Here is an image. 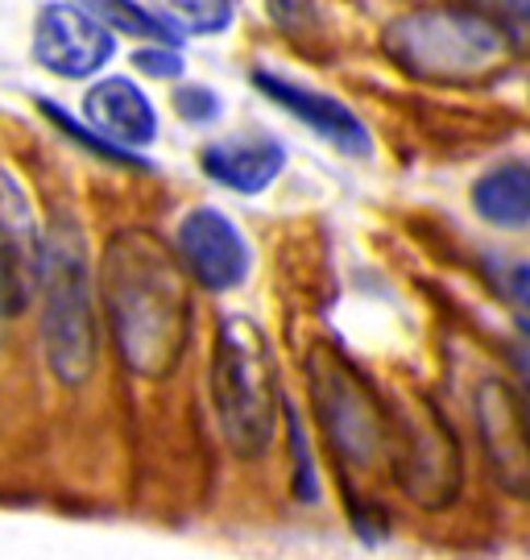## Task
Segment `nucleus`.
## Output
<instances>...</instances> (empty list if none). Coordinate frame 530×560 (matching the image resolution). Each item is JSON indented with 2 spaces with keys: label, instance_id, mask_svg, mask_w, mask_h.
Listing matches in <instances>:
<instances>
[{
  "label": "nucleus",
  "instance_id": "f257e3e1",
  "mask_svg": "<svg viewBox=\"0 0 530 560\" xmlns=\"http://www.w3.org/2000/svg\"><path fill=\"white\" fill-rule=\"evenodd\" d=\"M196 282L175 245L145 224H120L99 245L96 295L117 361L141 382H166L196 340Z\"/></svg>",
  "mask_w": 530,
  "mask_h": 560
},
{
  "label": "nucleus",
  "instance_id": "f03ea898",
  "mask_svg": "<svg viewBox=\"0 0 530 560\" xmlns=\"http://www.w3.org/2000/svg\"><path fill=\"white\" fill-rule=\"evenodd\" d=\"M381 55L393 71L435 88H469L506 71L518 55V30L497 9L464 0H427L381 25Z\"/></svg>",
  "mask_w": 530,
  "mask_h": 560
},
{
  "label": "nucleus",
  "instance_id": "7ed1b4c3",
  "mask_svg": "<svg viewBox=\"0 0 530 560\" xmlns=\"http://www.w3.org/2000/svg\"><path fill=\"white\" fill-rule=\"evenodd\" d=\"M38 337L46 370L59 386L79 390L99 365L96 258L71 208H55L42 224L38 261Z\"/></svg>",
  "mask_w": 530,
  "mask_h": 560
},
{
  "label": "nucleus",
  "instance_id": "20e7f679",
  "mask_svg": "<svg viewBox=\"0 0 530 560\" xmlns=\"http://www.w3.org/2000/svg\"><path fill=\"white\" fill-rule=\"evenodd\" d=\"M212 411L236 460H261L282 432V374L266 328L245 312H224L208 365Z\"/></svg>",
  "mask_w": 530,
  "mask_h": 560
},
{
  "label": "nucleus",
  "instance_id": "39448f33",
  "mask_svg": "<svg viewBox=\"0 0 530 560\" xmlns=\"http://www.w3.org/2000/svg\"><path fill=\"white\" fill-rule=\"evenodd\" d=\"M303 382L315 428L340 469H377L390 460L393 407L361 361L332 340H315L303 358Z\"/></svg>",
  "mask_w": 530,
  "mask_h": 560
},
{
  "label": "nucleus",
  "instance_id": "423d86ee",
  "mask_svg": "<svg viewBox=\"0 0 530 560\" xmlns=\"http://www.w3.org/2000/svg\"><path fill=\"white\" fill-rule=\"evenodd\" d=\"M393 441L390 469L402 494L423 511H448L464 490V453L452 420L427 395L390 399Z\"/></svg>",
  "mask_w": 530,
  "mask_h": 560
},
{
  "label": "nucleus",
  "instance_id": "0eeeda50",
  "mask_svg": "<svg viewBox=\"0 0 530 560\" xmlns=\"http://www.w3.org/2000/svg\"><path fill=\"white\" fill-rule=\"evenodd\" d=\"M30 55L46 75L67 83H92L117 59V30H108L71 0H46L34 13Z\"/></svg>",
  "mask_w": 530,
  "mask_h": 560
},
{
  "label": "nucleus",
  "instance_id": "6e6552de",
  "mask_svg": "<svg viewBox=\"0 0 530 560\" xmlns=\"http://www.w3.org/2000/svg\"><path fill=\"white\" fill-rule=\"evenodd\" d=\"M170 245L191 282L208 295H233L254 275V245L240 233V224L216 203L187 208L178 217Z\"/></svg>",
  "mask_w": 530,
  "mask_h": 560
},
{
  "label": "nucleus",
  "instance_id": "1a4fd4ad",
  "mask_svg": "<svg viewBox=\"0 0 530 560\" xmlns=\"http://www.w3.org/2000/svg\"><path fill=\"white\" fill-rule=\"evenodd\" d=\"M472 420L493 481L530 502V386L485 378L472 390Z\"/></svg>",
  "mask_w": 530,
  "mask_h": 560
},
{
  "label": "nucleus",
  "instance_id": "9d476101",
  "mask_svg": "<svg viewBox=\"0 0 530 560\" xmlns=\"http://www.w3.org/2000/svg\"><path fill=\"white\" fill-rule=\"evenodd\" d=\"M249 83L257 88V96H266L291 120H298L307 133H315L323 145H332L335 154H344V159H369L374 154V133H369L365 117L332 92L311 88L295 75H282L274 67H254Z\"/></svg>",
  "mask_w": 530,
  "mask_h": 560
},
{
  "label": "nucleus",
  "instance_id": "9b49d317",
  "mask_svg": "<svg viewBox=\"0 0 530 560\" xmlns=\"http://www.w3.org/2000/svg\"><path fill=\"white\" fill-rule=\"evenodd\" d=\"M42 221L25 183L0 162V320L21 316L38 295Z\"/></svg>",
  "mask_w": 530,
  "mask_h": 560
},
{
  "label": "nucleus",
  "instance_id": "f8f14e48",
  "mask_svg": "<svg viewBox=\"0 0 530 560\" xmlns=\"http://www.w3.org/2000/svg\"><path fill=\"white\" fill-rule=\"evenodd\" d=\"M291 150L266 129H240L212 138L199 150V171L233 196H266L286 175Z\"/></svg>",
  "mask_w": 530,
  "mask_h": 560
},
{
  "label": "nucleus",
  "instance_id": "ddd939ff",
  "mask_svg": "<svg viewBox=\"0 0 530 560\" xmlns=\"http://www.w3.org/2000/svg\"><path fill=\"white\" fill-rule=\"evenodd\" d=\"M79 117L87 120L99 138L125 145V150H138V154H145L162 133L154 101L133 75H96L83 92Z\"/></svg>",
  "mask_w": 530,
  "mask_h": 560
},
{
  "label": "nucleus",
  "instance_id": "4468645a",
  "mask_svg": "<svg viewBox=\"0 0 530 560\" xmlns=\"http://www.w3.org/2000/svg\"><path fill=\"white\" fill-rule=\"evenodd\" d=\"M476 221L502 233L530 229V159H502L485 166L469 187Z\"/></svg>",
  "mask_w": 530,
  "mask_h": 560
},
{
  "label": "nucleus",
  "instance_id": "2eb2a0df",
  "mask_svg": "<svg viewBox=\"0 0 530 560\" xmlns=\"http://www.w3.org/2000/svg\"><path fill=\"white\" fill-rule=\"evenodd\" d=\"M38 113L55 129H59L67 141H75L83 154H92L96 162H108V166H117V171H138V175H154V162L145 159V154H138V150H125V145H113L108 138H99L96 129L87 125L83 117H75V113H67L59 101H50V96H38Z\"/></svg>",
  "mask_w": 530,
  "mask_h": 560
},
{
  "label": "nucleus",
  "instance_id": "dca6fc26",
  "mask_svg": "<svg viewBox=\"0 0 530 560\" xmlns=\"http://www.w3.org/2000/svg\"><path fill=\"white\" fill-rule=\"evenodd\" d=\"M150 9L175 30L178 42L220 38L236 21V0H150Z\"/></svg>",
  "mask_w": 530,
  "mask_h": 560
},
{
  "label": "nucleus",
  "instance_id": "f3484780",
  "mask_svg": "<svg viewBox=\"0 0 530 560\" xmlns=\"http://www.w3.org/2000/svg\"><path fill=\"white\" fill-rule=\"evenodd\" d=\"M282 428H286V444H291V494L303 506H319L323 502V486H319V465L311 453V428L303 420L298 402L286 395L282 402Z\"/></svg>",
  "mask_w": 530,
  "mask_h": 560
},
{
  "label": "nucleus",
  "instance_id": "a211bd4d",
  "mask_svg": "<svg viewBox=\"0 0 530 560\" xmlns=\"http://www.w3.org/2000/svg\"><path fill=\"white\" fill-rule=\"evenodd\" d=\"M71 4L87 9V13L104 21L108 30L129 34V38H138V42H178L175 30L157 18L145 0H71ZM178 46H182V42H178Z\"/></svg>",
  "mask_w": 530,
  "mask_h": 560
},
{
  "label": "nucleus",
  "instance_id": "6ab92c4d",
  "mask_svg": "<svg viewBox=\"0 0 530 560\" xmlns=\"http://www.w3.org/2000/svg\"><path fill=\"white\" fill-rule=\"evenodd\" d=\"M261 4L278 25V34L303 50H315V42H323L328 34V18H323L319 0H261Z\"/></svg>",
  "mask_w": 530,
  "mask_h": 560
},
{
  "label": "nucleus",
  "instance_id": "aec40b11",
  "mask_svg": "<svg viewBox=\"0 0 530 560\" xmlns=\"http://www.w3.org/2000/svg\"><path fill=\"white\" fill-rule=\"evenodd\" d=\"M170 108H175V117L182 125H191V129H208V125H216L224 117V96H220L212 83H175V96H170Z\"/></svg>",
  "mask_w": 530,
  "mask_h": 560
},
{
  "label": "nucleus",
  "instance_id": "412c9836",
  "mask_svg": "<svg viewBox=\"0 0 530 560\" xmlns=\"http://www.w3.org/2000/svg\"><path fill=\"white\" fill-rule=\"evenodd\" d=\"M129 62L138 75L157 83H182V75H187V55L178 42H138Z\"/></svg>",
  "mask_w": 530,
  "mask_h": 560
},
{
  "label": "nucleus",
  "instance_id": "4be33fe9",
  "mask_svg": "<svg viewBox=\"0 0 530 560\" xmlns=\"http://www.w3.org/2000/svg\"><path fill=\"white\" fill-rule=\"evenodd\" d=\"M506 291H510L514 300L530 312V261H522V266H510V275H506Z\"/></svg>",
  "mask_w": 530,
  "mask_h": 560
},
{
  "label": "nucleus",
  "instance_id": "5701e85b",
  "mask_svg": "<svg viewBox=\"0 0 530 560\" xmlns=\"http://www.w3.org/2000/svg\"><path fill=\"white\" fill-rule=\"evenodd\" d=\"M497 13L510 21L514 30H530V0H497Z\"/></svg>",
  "mask_w": 530,
  "mask_h": 560
},
{
  "label": "nucleus",
  "instance_id": "b1692460",
  "mask_svg": "<svg viewBox=\"0 0 530 560\" xmlns=\"http://www.w3.org/2000/svg\"><path fill=\"white\" fill-rule=\"evenodd\" d=\"M518 361L530 370V324H522V345H518Z\"/></svg>",
  "mask_w": 530,
  "mask_h": 560
},
{
  "label": "nucleus",
  "instance_id": "393cba45",
  "mask_svg": "<svg viewBox=\"0 0 530 560\" xmlns=\"http://www.w3.org/2000/svg\"><path fill=\"white\" fill-rule=\"evenodd\" d=\"M527 386H530V382H527Z\"/></svg>",
  "mask_w": 530,
  "mask_h": 560
}]
</instances>
